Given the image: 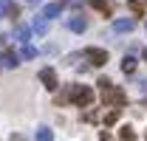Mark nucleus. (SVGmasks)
Returning <instances> with one entry per match:
<instances>
[{"label": "nucleus", "instance_id": "11", "mask_svg": "<svg viewBox=\"0 0 147 141\" xmlns=\"http://www.w3.org/2000/svg\"><path fill=\"white\" fill-rule=\"evenodd\" d=\"M31 31H37V34H48V23L42 17H34V23H31Z\"/></svg>", "mask_w": 147, "mask_h": 141}, {"label": "nucleus", "instance_id": "8", "mask_svg": "<svg viewBox=\"0 0 147 141\" xmlns=\"http://www.w3.org/2000/svg\"><path fill=\"white\" fill-rule=\"evenodd\" d=\"M0 68H6V70L17 68V56H14V54H9V51H0Z\"/></svg>", "mask_w": 147, "mask_h": 141}, {"label": "nucleus", "instance_id": "20", "mask_svg": "<svg viewBox=\"0 0 147 141\" xmlns=\"http://www.w3.org/2000/svg\"><path fill=\"white\" fill-rule=\"evenodd\" d=\"M6 6H9V0H0V11H3V9H6Z\"/></svg>", "mask_w": 147, "mask_h": 141}, {"label": "nucleus", "instance_id": "18", "mask_svg": "<svg viewBox=\"0 0 147 141\" xmlns=\"http://www.w3.org/2000/svg\"><path fill=\"white\" fill-rule=\"evenodd\" d=\"M139 90H142V93H147V79H144V76L139 79Z\"/></svg>", "mask_w": 147, "mask_h": 141}, {"label": "nucleus", "instance_id": "16", "mask_svg": "<svg viewBox=\"0 0 147 141\" xmlns=\"http://www.w3.org/2000/svg\"><path fill=\"white\" fill-rule=\"evenodd\" d=\"M91 6H93V9H99L102 14H110V6H108V0H91Z\"/></svg>", "mask_w": 147, "mask_h": 141}, {"label": "nucleus", "instance_id": "3", "mask_svg": "<svg viewBox=\"0 0 147 141\" xmlns=\"http://www.w3.org/2000/svg\"><path fill=\"white\" fill-rule=\"evenodd\" d=\"M11 34H14V40H20V45H28V40H31V26H26V23H17Z\"/></svg>", "mask_w": 147, "mask_h": 141}, {"label": "nucleus", "instance_id": "1", "mask_svg": "<svg viewBox=\"0 0 147 141\" xmlns=\"http://www.w3.org/2000/svg\"><path fill=\"white\" fill-rule=\"evenodd\" d=\"M96 85H99V90H102V102H105V105H119V107L125 105V93H122L119 88L113 90L110 79H105V76H102V79H99Z\"/></svg>", "mask_w": 147, "mask_h": 141}, {"label": "nucleus", "instance_id": "22", "mask_svg": "<svg viewBox=\"0 0 147 141\" xmlns=\"http://www.w3.org/2000/svg\"><path fill=\"white\" fill-rule=\"evenodd\" d=\"M26 3H40V0H26Z\"/></svg>", "mask_w": 147, "mask_h": 141}, {"label": "nucleus", "instance_id": "13", "mask_svg": "<svg viewBox=\"0 0 147 141\" xmlns=\"http://www.w3.org/2000/svg\"><path fill=\"white\" fill-rule=\"evenodd\" d=\"M127 9L136 14V17H142V14H144V6H142L139 0H127Z\"/></svg>", "mask_w": 147, "mask_h": 141}, {"label": "nucleus", "instance_id": "19", "mask_svg": "<svg viewBox=\"0 0 147 141\" xmlns=\"http://www.w3.org/2000/svg\"><path fill=\"white\" fill-rule=\"evenodd\" d=\"M6 42H9V37H6V34H0V48H3Z\"/></svg>", "mask_w": 147, "mask_h": 141}, {"label": "nucleus", "instance_id": "5", "mask_svg": "<svg viewBox=\"0 0 147 141\" xmlns=\"http://www.w3.org/2000/svg\"><path fill=\"white\" fill-rule=\"evenodd\" d=\"M85 54H88V59H91L96 68H102V65L108 62V51H102V48H88Z\"/></svg>", "mask_w": 147, "mask_h": 141}, {"label": "nucleus", "instance_id": "23", "mask_svg": "<svg viewBox=\"0 0 147 141\" xmlns=\"http://www.w3.org/2000/svg\"><path fill=\"white\" fill-rule=\"evenodd\" d=\"M144 28H147V23H144Z\"/></svg>", "mask_w": 147, "mask_h": 141}, {"label": "nucleus", "instance_id": "17", "mask_svg": "<svg viewBox=\"0 0 147 141\" xmlns=\"http://www.w3.org/2000/svg\"><path fill=\"white\" fill-rule=\"evenodd\" d=\"M116 119H119V107H116V110H110L108 116H105V124H116Z\"/></svg>", "mask_w": 147, "mask_h": 141}, {"label": "nucleus", "instance_id": "2", "mask_svg": "<svg viewBox=\"0 0 147 141\" xmlns=\"http://www.w3.org/2000/svg\"><path fill=\"white\" fill-rule=\"evenodd\" d=\"M68 99H71L76 107H88L93 102V90L88 88V85H71V90H68Z\"/></svg>", "mask_w": 147, "mask_h": 141}, {"label": "nucleus", "instance_id": "15", "mask_svg": "<svg viewBox=\"0 0 147 141\" xmlns=\"http://www.w3.org/2000/svg\"><path fill=\"white\" fill-rule=\"evenodd\" d=\"M119 136H122V141H133V138H136V133H133V127H130V124H125V127L119 130Z\"/></svg>", "mask_w": 147, "mask_h": 141}, {"label": "nucleus", "instance_id": "4", "mask_svg": "<svg viewBox=\"0 0 147 141\" xmlns=\"http://www.w3.org/2000/svg\"><path fill=\"white\" fill-rule=\"evenodd\" d=\"M133 28H136V20H133V17L113 20V31H119V34H127V31H133Z\"/></svg>", "mask_w": 147, "mask_h": 141}, {"label": "nucleus", "instance_id": "7", "mask_svg": "<svg viewBox=\"0 0 147 141\" xmlns=\"http://www.w3.org/2000/svg\"><path fill=\"white\" fill-rule=\"evenodd\" d=\"M65 26H68L71 31H85V28H88V20L82 17V14H74V17L65 20Z\"/></svg>", "mask_w": 147, "mask_h": 141}, {"label": "nucleus", "instance_id": "6", "mask_svg": "<svg viewBox=\"0 0 147 141\" xmlns=\"http://www.w3.org/2000/svg\"><path fill=\"white\" fill-rule=\"evenodd\" d=\"M40 82H42V85H45L48 90H54V88H57V70L42 68V70H40Z\"/></svg>", "mask_w": 147, "mask_h": 141}, {"label": "nucleus", "instance_id": "10", "mask_svg": "<svg viewBox=\"0 0 147 141\" xmlns=\"http://www.w3.org/2000/svg\"><path fill=\"white\" fill-rule=\"evenodd\" d=\"M59 11H62V3H48V6H45V9H42V20L48 17H57V14H59Z\"/></svg>", "mask_w": 147, "mask_h": 141}, {"label": "nucleus", "instance_id": "9", "mask_svg": "<svg viewBox=\"0 0 147 141\" xmlns=\"http://www.w3.org/2000/svg\"><path fill=\"white\" fill-rule=\"evenodd\" d=\"M136 65H139V59H136V56H125V59H122V70H125L127 76L136 73Z\"/></svg>", "mask_w": 147, "mask_h": 141}, {"label": "nucleus", "instance_id": "21", "mask_svg": "<svg viewBox=\"0 0 147 141\" xmlns=\"http://www.w3.org/2000/svg\"><path fill=\"white\" fill-rule=\"evenodd\" d=\"M142 56H144V62H147V48H144V51H142Z\"/></svg>", "mask_w": 147, "mask_h": 141}, {"label": "nucleus", "instance_id": "12", "mask_svg": "<svg viewBox=\"0 0 147 141\" xmlns=\"http://www.w3.org/2000/svg\"><path fill=\"white\" fill-rule=\"evenodd\" d=\"M20 56H23V59H34L37 48H34V45H20Z\"/></svg>", "mask_w": 147, "mask_h": 141}, {"label": "nucleus", "instance_id": "14", "mask_svg": "<svg viewBox=\"0 0 147 141\" xmlns=\"http://www.w3.org/2000/svg\"><path fill=\"white\" fill-rule=\"evenodd\" d=\"M37 141H54V133H51L48 127H40V130H37Z\"/></svg>", "mask_w": 147, "mask_h": 141}]
</instances>
